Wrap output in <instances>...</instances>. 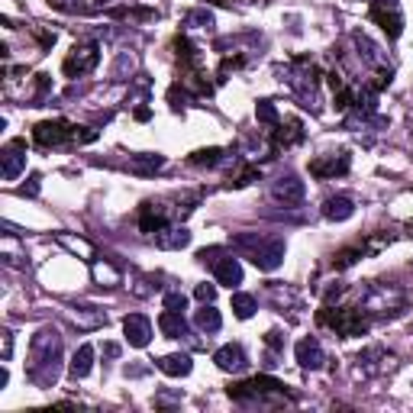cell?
Wrapping results in <instances>:
<instances>
[{
    "label": "cell",
    "mask_w": 413,
    "mask_h": 413,
    "mask_svg": "<svg viewBox=\"0 0 413 413\" xmlns=\"http://www.w3.org/2000/svg\"><path fill=\"white\" fill-rule=\"evenodd\" d=\"M59 362H61L59 329L43 326L33 336V368H29V378H33L36 384H55V378H59Z\"/></svg>",
    "instance_id": "6da1fadb"
},
{
    "label": "cell",
    "mask_w": 413,
    "mask_h": 413,
    "mask_svg": "<svg viewBox=\"0 0 413 413\" xmlns=\"http://www.w3.org/2000/svg\"><path fill=\"white\" fill-rule=\"evenodd\" d=\"M33 139L43 145V149H59V145L94 143V139H97V129L71 126V123H65V119H43V123H36Z\"/></svg>",
    "instance_id": "7a4b0ae2"
},
{
    "label": "cell",
    "mask_w": 413,
    "mask_h": 413,
    "mask_svg": "<svg viewBox=\"0 0 413 413\" xmlns=\"http://www.w3.org/2000/svg\"><path fill=\"white\" fill-rule=\"evenodd\" d=\"M317 323L329 326L333 333H336V336H342V339L365 336V333H368V320L362 317V310H358V307H339V310H333V307H323V310L317 313Z\"/></svg>",
    "instance_id": "3957f363"
},
{
    "label": "cell",
    "mask_w": 413,
    "mask_h": 413,
    "mask_svg": "<svg viewBox=\"0 0 413 413\" xmlns=\"http://www.w3.org/2000/svg\"><path fill=\"white\" fill-rule=\"evenodd\" d=\"M97 61H101V45L97 43H81L75 45V49L68 52L65 59V75L68 78H81V75H91L94 68H97Z\"/></svg>",
    "instance_id": "277c9868"
},
{
    "label": "cell",
    "mask_w": 413,
    "mask_h": 413,
    "mask_svg": "<svg viewBox=\"0 0 413 413\" xmlns=\"http://www.w3.org/2000/svg\"><path fill=\"white\" fill-rule=\"evenodd\" d=\"M371 20L388 33V39H397V36L404 33V17H400L394 0H375L371 3Z\"/></svg>",
    "instance_id": "5b68a950"
},
{
    "label": "cell",
    "mask_w": 413,
    "mask_h": 413,
    "mask_svg": "<svg viewBox=\"0 0 413 413\" xmlns=\"http://www.w3.org/2000/svg\"><path fill=\"white\" fill-rule=\"evenodd\" d=\"M26 168V139H10L0 152V175L3 181H17Z\"/></svg>",
    "instance_id": "8992f818"
},
{
    "label": "cell",
    "mask_w": 413,
    "mask_h": 413,
    "mask_svg": "<svg viewBox=\"0 0 413 413\" xmlns=\"http://www.w3.org/2000/svg\"><path fill=\"white\" fill-rule=\"evenodd\" d=\"M284 252H287V249H284L281 239H261V242L252 249V265L259 271H275V268H281Z\"/></svg>",
    "instance_id": "52a82bcc"
},
{
    "label": "cell",
    "mask_w": 413,
    "mask_h": 413,
    "mask_svg": "<svg viewBox=\"0 0 413 413\" xmlns=\"http://www.w3.org/2000/svg\"><path fill=\"white\" fill-rule=\"evenodd\" d=\"M271 197H275V201H281L284 207H294V203L304 201V181H300V177H294V175L278 177V181L271 184Z\"/></svg>",
    "instance_id": "ba28073f"
},
{
    "label": "cell",
    "mask_w": 413,
    "mask_h": 413,
    "mask_svg": "<svg viewBox=\"0 0 413 413\" xmlns=\"http://www.w3.org/2000/svg\"><path fill=\"white\" fill-rule=\"evenodd\" d=\"M123 333H126L129 346L145 349V346H149V339H152V323L145 320L143 313H129L126 320H123Z\"/></svg>",
    "instance_id": "9c48e42d"
},
{
    "label": "cell",
    "mask_w": 413,
    "mask_h": 413,
    "mask_svg": "<svg viewBox=\"0 0 413 413\" xmlns=\"http://www.w3.org/2000/svg\"><path fill=\"white\" fill-rule=\"evenodd\" d=\"M294 355H297V362H300V368H323V362H326V355H323V346L317 342L313 336H304L300 342L294 346Z\"/></svg>",
    "instance_id": "30bf717a"
},
{
    "label": "cell",
    "mask_w": 413,
    "mask_h": 413,
    "mask_svg": "<svg viewBox=\"0 0 413 413\" xmlns=\"http://www.w3.org/2000/svg\"><path fill=\"white\" fill-rule=\"evenodd\" d=\"M161 226H168V210L161 203H143V210H139V229H143L145 236H155Z\"/></svg>",
    "instance_id": "8fae6325"
},
{
    "label": "cell",
    "mask_w": 413,
    "mask_h": 413,
    "mask_svg": "<svg viewBox=\"0 0 413 413\" xmlns=\"http://www.w3.org/2000/svg\"><path fill=\"white\" fill-rule=\"evenodd\" d=\"M213 362H217L219 371H245L249 358H245L242 346H233V342H229V346H223V349L213 352Z\"/></svg>",
    "instance_id": "7c38bea8"
},
{
    "label": "cell",
    "mask_w": 413,
    "mask_h": 413,
    "mask_svg": "<svg viewBox=\"0 0 413 413\" xmlns=\"http://www.w3.org/2000/svg\"><path fill=\"white\" fill-rule=\"evenodd\" d=\"M349 165H352V161H349V155L339 152V155H329V159L310 161V175H317V177H336V175H346Z\"/></svg>",
    "instance_id": "4fadbf2b"
},
{
    "label": "cell",
    "mask_w": 413,
    "mask_h": 413,
    "mask_svg": "<svg viewBox=\"0 0 413 413\" xmlns=\"http://www.w3.org/2000/svg\"><path fill=\"white\" fill-rule=\"evenodd\" d=\"M213 275H217V284L223 287H239L242 284V265H239V259H219L217 265H213Z\"/></svg>",
    "instance_id": "5bb4252c"
},
{
    "label": "cell",
    "mask_w": 413,
    "mask_h": 413,
    "mask_svg": "<svg viewBox=\"0 0 413 413\" xmlns=\"http://www.w3.org/2000/svg\"><path fill=\"white\" fill-rule=\"evenodd\" d=\"M352 213H355V203H352V197H346V194L326 197V203H323V217L333 219V223H342V219H349Z\"/></svg>",
    "instance_id": "9a60e30c"
},
{
    "label": "cell",
    "mask_w": 413,
    "mask_h": 413,
    "mask_svg": "<svg viewBox=\"0 0 413 413\" xmlns=\"http://www.w3.org/2000/svg\"><path fill=\"white\" fill-rule=\"evenodd\" d=\"M191 242V233H187L184 226H161L159 233H155V245L159 249H184V245Z\"/></svg>",
    "instance_id": "2e32d148"
},
{
    "label": "cell",
    "mask_w": 413,
    "mask_h": 413,
    "mask_svg": "<svg viewBox=\"0 0 413 413\" xmlns=\"http://www.w3.org/2000/svg\"><path fill=\"white\" fill-rule=\"evenodd\" d=\"M159 368L165 371L168 378H184V375H191L194 362H191V355H187V352H175V355H161Z\"/></svg>",
    "instance_id": "e0dca14e"
},
{
    "label": "cell",
    "mask_w": 413,
    "mask_h": 413,
    "mask_svg": "<svg viewBox=\"0 0 413 413\" xmlns=\"http://www.w3.org/2000/svg\"><path fill=\"white\" fill-rule=\"evenodd\" d=\"M159 329L165 333L168 339H181L187 336V320H184V313H177V310H165L159 317Z\"/></svg>",
    "instance_id": "ac0fdd59"
},
{
    "label": "cell",
    "mask_w": 413,
    "mask_h": 413,
    "mask_svg": "<svg viewBox=\"0 0 413 413\" xmlns=\"http://www.w3.org/2000/svg\"><path fill=\"white\" fill-rule=\"evenodd\" d=\"M129 168L136 175H155V171L165 168V155H152V152H143V155H133Z\"/></svg>",
    "instance_id": "d6986e66"
},
{
    "label": "cell",
    "mask_w": 413,
    "mask_h": 413,
    "mask_svg": "<svg viewBox=\"0 0 413 413\" xmlns=\"http://www.w3.org/2000/svg\"><path fill=\"white\" fill-rule=\"evenodd\" d=\"M94 368V346H81L75 352V358H71V375L75 378H87Z\"/></svg>",
    "instance_id": "ffe728a7"
},
{
    "label": "cell",
    "mask_w": 413,
    "mask_h": 413,
    "mask_svg": "<svg viewBox=\"0 0 413 413\" xmlns=\"http://www.w3.org/2000/svg\"><path fill=\"white\" fill-rule=\"evenodd\" d=\"M304 139V129H300V119H287L284 126L275 133V145H294Z\"/></svg>",
    "instance_id": "44dd1931"
},
{
    "label": "cell",
    "mask_w": 413,
    "mask_h": 413,
    "mask_svg": "<svg viewBox=\"0 0 413 413\" xmlns=\"http://www.w3.org/2000/svg\"><path fill=\"white\" fill-rule=\"evenodd\" d=\"M194 323H197V329H203V333H217V329L223 326V317H219V310H213L210 304H203V310H197Z\"/></svg>",
    "instance_id": "7402d4cb"
},
{
    "label": "cell",
    "mask_w": 413,
    "mask_h": 413,
    "mask_svg": "<svg viewBox=\"0 0 413 413\" xmlns=\"http://www.w3.org/2000/svg\"><path fill=\"white\" fill-rule=\"evenodd\" d=\"M233 313L239 320H249L255 313V297L252 294H233Z\"/></svg>",
    "instance_id": "603a6c76"
},
{
    "label": "cell",
    "mask_w": 413,
    "mask_h": 413,
    "mask_svg": "<svg viewBox=\"0 0 413 413\" xmlns=\"http://www.w3.org/2000/svg\"><path fill=\"white\" fill-rule=\"evenodd\" d=\"M223 161V149H201V152L191 155V165H207V168H217Z\"/></svg>",
    "instance_id": "cb8c5ba5"
},
{
    "label": "cell",
    "mask_w": 413,
    "mask_h": 413,
    "mask_svg": "<svg viewBox=\"0 0 413 413\" xmlns=\"http://www.w3.org/2000/svg\"><path fill=\"white\" fill-rule=\"evenodd\" d=\"M362 245H352V249H342V252H336V259H333V268H349V265H355V261L362 259Z\"/></svg>",
    "instance_id": "d4e9b609"
},
{
    "label": "cell",
    "mask_w": 413,
    "mask_h": 413,
    "mask_svg": "<svg viewBox=\"0 0 413 413\" xmlns=\"http://www.w3.org/2000/svg\"><path fill=\"white\" fill-rule=\"evenodd\" d=\"M94 278L101 281V287H113V284H119V271L113 268V265H94Z\"/></svg>",
    "instance_id": "484cf974"
},
{
    "label": "cell",
    "mask_w": 413,
    "mask_h": 413,
    "mask_svg": "<svg viewBox=\"0 0 413 413\" xmlns=\"http://www.w3.org/2000/svg\"><path fill=\"white\" fill-rule=\"evenodd\" d=\"M255 119L259 123H268V126H278V110L271 101H259L255 103Z\"/></svg>",
    "instance_id": "4316f807"
},
{
    "label": "cell",
    "mask_w": 413,
    "mask_h": 413,
    "mask_svg": "<svg viewBox=\"0 0 413 413\" xmlns=\"http://www.w3.org/2000/svg\"><path fill=\"white\" fill-rule=\"evenodd\" d=\"M184 26L207 29V26H213V13H210V10H194V13H187V17H184Z\"/></svg>",
    "instance_id": "83f0119b"
},
{
    "label": "cell",
    "mask_w": 413,
    "mask_h": 413,
    "mask_svg": "<svg viewBox=\"0 0 413 413\" xmlns=\"http://www.w3.org/2000/svg\"><path fill=\"white\" fill-rule=\"evenodd\" d=\"M168 101H171V110H184L187 101H191V94H187V85H175L168 91Z\"/></svg>",
    "instance_id": "f1b7e54d"
},
{
    "label": "cell",
    "mask_w": 413,
    "mask_h": 413,
    "mask_svg": "<svg viewBox=\"0 0 413 413\" xmlns=\"http://www.w3.org/2000/svg\"><path fill=\"white\" fill-rule=\"evenodd\" d=\"M49 87H52V78H49V75H36V97H33V107H39V103L45 101Z\"/></svg>",
    "instance_id": "f546056e"
},
{
    "label": "cell",
    "mask_w": 413,
    "mask_h": 413,
    "mask_svg": "<svg viewBox=\"0 0 413 413\" xmlns=\"http://www.w3.org/2000/svg\"><path fill=\"white\" fill-rule=\"evenodd\" d=\"M59 239H61V245H65V249H71V252H81L85 259H91V255H94V249L87 242H81V239H71V236H59Z\"/></svg>",
    "instance_id": "4dcf8cb0"
},
{
    "label": "cell",
    "mask_w": 413,
    "mask_h": 413,
    "mask_svg": "<svg viewBox=\"0 0 413 413\" xmlns=\"http://www.w3.org/2000/svg\"><path fill=\"white\" fill-rule=\"evenodd\" d=\"M194 297L201 300V304H213V297H217V287H213V284H197V287H194Z\"/></svg>",
    "instance_id": "1f68e13d"
},
{
    "label": "cell",
    "mask_w": 413,
    "mask_h": 413,
    "mask_svg": "<svg viewBox=\"0 0 413 413\" xmlns=\"http://www.w3.org/2000/svg\"><path fill=\"white\" fill-rule=\"evenodd\" d=\"M184 307H187V297L184 294H168V297H165V310L184 313Z\"/></svg>",
    "instance_id": "d6a6232c"
},
{
    "label": "cell",
    "mask_w": 413,
    "mask_h": 413,
    "mask_svg": "<svg viewBox=\"0 0 413 413\" xmlns=\"http://www.w3.org/2000/svg\"><path fill=\"white\" fill-rule=\"evenodd\" d=\"M39 181H43V177H39V175H29V181H26V184L20 187V194H26V197H36V194H39Z\"/></svg>",
    "instance_id": "836d02e7"
},
{
    "label": "cell",
    "mask_w": 413,
    "mask_h": 413,
    "mask_svg": "<svg viewBox=\"0 0 413 413\" xmlns=\"http://www.w3.org/2000/svg\"><path fill=\"white\" fill-rule=\"evenodd\" d=\"M265 342H268V349H284V336H281L278 329H271L268 336H265Z\"/></svg>",
    "instance_id": "e575fe53"
},
{
    "label": "cell",
    "mask_w": 413,
    "mask_h": 413,
    "mask_svg": "<svg viewBox=\"0 0 413 413\" xmlns=\"http://www.w3.org/2000/svg\"><path fill=\"white\" fill-rule=\"evenodd\" d=\"M10 355H13V333L3 329V362H10Z\"/></svg>",
    "instance_id": "d590c367"
},
{
    "label": "cell",
    "mask_w": 413,
    "mask_h": 413,
    "mask_svg": "<svg viewBox=\"0 0 413 413\" xmlns=\"http://www.w3.org/2000/svg\"><path fill=\"white\" fill-rule=\"evenodd\" d=\"M103 352H107L110 358H117V355H119V346H113V342H107V346H103Z\"/></svg>",
    "instance_id": "8d00e7d4"
},
{
    "label": "cell",
    "mask_w": 413,
    "mask_h": 413,
    "mask_svg": "<svg viewBox=\"0 0 413 413\" xmlns=\"http://www.w3.org/2000/svg\"><path fill=\"white\" fill-rule=\"evenodd\" d=\"M149 117H152V110H149V107H139V110H136V119H149Z\"/></svg>",
    "instance_id": "74e56055"
}]
</instances>
